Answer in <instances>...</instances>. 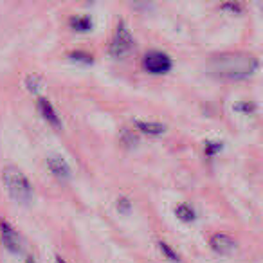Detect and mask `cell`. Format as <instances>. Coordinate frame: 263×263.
<instances>
[{"mask_svg": "<svg viewBox=\"0 0 263 263\" xmlns=\"http://www.w3.org/2000/svg\"><path fill=\"white\" fill-rule=\"evenodd\" d=\"M258 58L249 52H222L213 56L209 62V70L213 76L229 81L247 80L258 70Z\"/></svg>", "mask_w": 263, "mask_h": 263, "instance_id": "6da1fadb", "label": "cell"}, {"mask_svg": "<svg viewBox=\"0 0 263 263\" xmlns=\"http://www.w3.org/2000/svg\"><path fill=\"white\" fill-rule=\"evenodd\" d=\"M2 182L8 190L9 197L18 204H29L34 197L33 184L26 177V173L16 166H6L2 170Z\"/></svg>", "mask_w": 263, "mask_h": 263, "instance_id": "7a4b0ae2", "label": "cell"}, {"mask_svg": "<svg viewBox=\"0 0 263 263\" xmlns=\"http://www.w3.org/2000/svg\"><path fill=\"white\" fill-rule=\"evenodd\" d=\"M132 51H134V36H132L130 29H128L126 22L121 20L116 26V33H114L112 42H110L108 54L116 60H121L130 54Z\"/></svg>", "mask_w": 263, "mask_h": 263, "instance_id": "3957f363", "label": "cell"}, {"mask_svg": "<svg viewBox=\"0 0 263 263\" xmlns=\"http://www.w3.org/2000/svg\"><path fill=\"white\" fill-rule=\"evenodd\" d=\"M143 69L150 74H168L173 69V60L162 51H150L143 56Z\"/></svg>", "mask_w": 263, "mask_h": 263, "instance_id": "277c9868", "label": "cell"}, {"mask_svg": "<svg viewBox=\"0 0 263 263\" xmlns=\"http://www.w3.org/2000/svg\"><path fill=\"white\" fill-rule=\"evenodd\" d=\"M0 241L8 249L11 254H22L24 252V241L16 229L6 220H0Z\"/></svg>", "mask_w": 263, "mask_h": 263, "instance_id": "5b68a950", "label": "cell"}, {"mask_svg": "<svg viewBox=\"0 0 263 263\" xmlns=\"http://www.w3.org/2000/svg\"><path fill=\"white\" fill-rule=\"evenodd\" d=\"M209 247H211L216 254L229 256V254H233L234 249H236V241H234L231 236H227V234L216 233V234H213V236L209 238Z\"/></svg>", "mask_w": 263, "mask_h": 263, "instance_id": "8992f818", "label": "cell"}, {"mask_svg": "<svg viewBox=\"0 0 263 263\" xmlns=\"http://www.w3.org/2000/svg\"><path fill=\"white\" fill-rule=\"evenodd\" d=\"M47 168L51 173L60 180H69L72 177V170H70L69 162L62 157V155H49L47 157Z\"/></svg>", "mask_w": 263, "mask_h": 263, "instance_id": "52a82bcc", "label": "cell"}, {"mask_svg": "<svg viewBox=\"0 0 263 263\" xmlns=\"http://www.w3.org/2000/svg\"><path fill=\"white\" fill-rule=\"evenodd\" d=\"M36 106H38V112H40V116L44 117L49 124H52L54 128H62V119H60L58 112H56L54 106H52V103L49 101L47 98H38Z\"/></svg>", "mask_w": 263, "mask_h": 263, "instance_id": "ba28073f", "label": "cell"}, {"mask_svg": "<svg viewBox=\"0 0 263 263\" xmlns=\"http://www.w3.org/2000/svg\"><path fill=\"white\" fill-rule=\"evenodd\" d=\"M136 128L141 132V134H146V136H162L166 132V124L157 123V121H134Z\"/></svg>", "mask_w": 263, "mask_h": 263, "instance_id": "9c48e42d", "label": "cell"}, {"mask_svg": "<svg viewBox=\"0 0 263 263\" xmlns=\"http://www.w3.org/2000/svg\"><path fill=\"white\" fill-rule=\"evenodd\" d=\"M69 26L72 27L74 31H80V33H87V31L92 29V18L88 15H80V16H70L69 18Z\"/></svg>", "mask_w": 263, "mask_h": 263, "instance_id": "30bf717a", "label": "cell"}, {"mask_svg": "<svg viewBox=\"0 0 263 263\" xmlns=\"http://www.w3.org/2000/svg\"><path fill=\"white\" fill-rule=\"evenodd\" d=\"M175 216L179 220H182V222H193V220L197 218V213H195V209L191 208V205L179 204L175 208Z\"/></svg>", "mask_w": 263, "mask_h": 263, "instance_id": "8fae6325", "label": "cell"}, {"mask_svg": "<svg viewBox=\"0 0 263 263\" xmlns=\"http://www.w3.org/2000/svg\"><path fill=\"white\" fill-rule=\"evenodd\" d=\"M157 247H159V251L162 252V254L166 256V259H170V261H173V263H177V261H180V256L177 254V251H173L172 249V245H168L166 241H157Z\"/></svg>", "mask_w": 263, "mask_h": 263, "instance_id": "7c38bea8", "label": "cell"}, {"mask_svg": "<svg viewBox=\"0 0 263 263\" xmlns=\"http://www.w3.org/2000/svg\"><path fill=\"white\" fill-rule=\"evenodd\" d=\"M69 58L72 62H78V63H85V65H92L94 63V56L88 54L85 51H74V52H69Z\"/></svg>", "mask_w": 263, "mask_h": 263, "instance_id": "4fadbf2b", "label": "cell"}, {"mask_svg": "<svg viewBox=\"0 0 263 263\" xmlns=\"http://www.w3.org/2000/svg\"><path fill=\"white\" fill-rule=\"evenodd\" d=\"M26 87L29 92H33V94H38L42 88V78L38 76V74H29V76L26 78Z\"/></svg>", "mask_w": 263, "mask_h": 263, "instance_id": "5bb4252c", "label": "cell"}, {"mask_svg": "<svg viewBox=\"0 0 263 263\" xmlns=\"http://www.w3.org/2000/svg\"><path fill=\"white\" fill-rule=\"evenodd\" d=\"M223 144L218 143V141H205L204 143V152L208 157H215L218 152H222Z\"/></svg>", "mask_w": 263, "mask_h": 263, "instance_id": "9a60e30c", "label": "cell"}, {"mask_svg": "<svg viewBox=\"0 0 263 263\" xmlns=\"http://www.w3.org/2000/svg\"><path fill=\"white\" fill-rule=\"evenodd\" d=\"M117 211L123 213V215H128V213L132 211V202L128 200L126 197H119L117 198Z\"/></svg>", "mask_w": 263, "mask_h": 263, "instance_id": "2e32d148", "label": "cell"}, {"mask_svg": "<svg viewBox=\"0 0 263 263\" xmlns=\"http://www.w3.org/2000/svg\"><path fill=\"white\" fill-rule=\"evenodd\" d=\"M234 110H236V112L251 114V112H254V110H256V106H254V103H251V101H243V103H240V105L234 106Z\"/></svg>", "mask_w": 263, "mask_h": 263, "instance_id": "e0dca14e", "label": "cell"}, {"mask_svg": "<svg viewBox=\"0 0 263 263\" xmlns=\"http://www.w3.org/2000/svg\"><path fill=\"white\" fill-rule=\"evenodd\" d=\"M220 9H226V11H231V13H241L243 6L238 4V2H226V4L220 6Z\"/></svg>", "mask_w": 263, "mask_h": 263, "instance_id": "ac0fdd59", "label": "cell"}, {"mask_svg": "<svg viewBox=\"0 0 263 263\" xmlns=\"http://www.w3.org/2000/svg\"><path fill=\"white\" fill-rule=\"evenodd\" d=\"M121 139H123V143L128 144V146H132L134 143H137V137L134 136V134H132L130 130H126V128L123 130V137H121Z\"/></svg>", "mask_w": 263, "mask_h": 263, "instance_id": "d6986e66", "label": "cell"}, {"mask_svg": "<svg viewBox=\"0 0 263 263\" xmlns=\"http://www.w3.org/2000/svg\"><path fill=\"white\" fill-rule=\"evenodd\" d=\"M56 263H67V261H65V259H63L60 254H56Z\"/></svg>", "mask_w": 263, "mask_h": 263, "instance_id": "ffe728a7", "label": "cell"}, {"mask_svg": "<svg viewBox=\"0 0 263 263\" xmlns=\"http://www.w3.org/2000/svg\"><path fill=\"white\" fill-rule=\"evenodd\" d=\"M24 263H36V261H34V258H31V256H27V258L24 259Z\"/></svg>", "mask_w": 263, "mask_h": 263, "instance_id": "44dd1931", "label": "cell"}]
</instances>
